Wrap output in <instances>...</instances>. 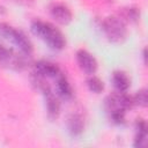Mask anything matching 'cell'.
I'll use <instances>...</instances> for the list:
<instances>
[{
	"label": "cell",
	"instance_id": "cell-1",
	"mask_svg": "<svg viewBox=\"0 0 148 148\" xmlns=\"http://www.w3.org/2000/svg\"><path fill=\"white\" fill-rule=\"evenodd\" d=\"M30 29L34 35L39 37L52 50L59 51L66 46V38L64 34L50 22L35 20L31 22Z\"/></svg>",
	"mask_w": 148,
	"mask_h": 148
},
{
	"label": "cell",
	"instance_id": "cell-2",
	"mask_svg": "<svg viewBox=\"0 0 148 148\" xmlns=\"http://www.w3.org/2000/svg\"><path fill=\"white\" fill-rule=\"evenodd\" d=\"M133 99L126 92L116 91L109 95L104 101L105 111L109 114L110 120L116 125H121L125 123V113L127 110L132 109Z\"/></svg>",
	"mask_w": 148,
	"mask_h": 148
},
{
	"label": "cell",
	"instance_id": "cell-3",
	"mask_svg": "<svg viewBox=\"0 0 148 148\" xmlns=\"http://www.w3.org/2000/svg\"><path fill=\"white\" fill-rule=\"evenodd\" d=\"M0 36L3 37L5 39L10 40L20 50V52L31 56L34 51V45L31 40L28 38V36L22 30L14 28L6 22H1L0 23Z\"/></svg>",
	"mask_w": 148,
	"mask_h": 148
},
{
	"label": "cell",
	"instance_id": "cell-4",
	"mask_svg": "<svg viewBox=\"0 0 148 148\" xmlns=\"http://www.w3.org/2000/svg\"><path fill=\"white\" fill-rule=\"evenodd\" d=\"M105 37L112 43H123L127 36L126 23L119 16H108L101 23Z\"/></svg>",
	"mask_w": 148,
	"mask_h": 148
},
{
	"label": "cell",
	"instance_id": "cell-5",
	"mask_svg": "<svg viewBox=\"0 0 148 148\" xmlns=\"http://www.w3.org/2000/svg\"><path fill=\"white\" fill-rule=\"evenodd\" d=\"M75 57H76V62L79 67L86 74H89V75L95 74V72L98 68V64H97L96 58L90 52H88L84 49H80L76 51Z\"/></svg>",
	"mask_w": 148,
	"mask_h": 148
},
{
	"label": "cell",
	"instance_id": "cell-6",
	"mask_svg": "<svg viewBox=\"0 0 148 148\" xmlns=\"http://www.w3.org/2000/svg\"><path fill=\"white\" fill-rule=\"evenodd\" d=\"M34 73L44 79H57L62 74L61 69L53 62L46 60H39L34 65Z\"/></svg>",
	"mask_w": 148,
	"mask_h": 148
},
{
	"label": "cell",
	"instance_id": "cell-7",
	"mask_svg": "<svg viewBox=\"0 0 148 148\" xmlns=\"http://www.w3.org/2000/svg\"><path fill=\"white\" fill-rule=\"evenodd\" d=\"M49 12H50L51 17L57 23L62 24V25L68 24L73 18V14H72V10L69 9V7H67L66 5H64L61 2L51 5Z\"/></svg>",
	"mask_w": 148,
	"mask_h": 148
},
{
	"label": "cell",
	"instance_id": "cell-8",
	"mask_svg": "<svg viewBox=\"0 0 148 148\" xmlns=\"http://www.w3.org/2000/svg\"><path fill=\"white\" fill-rule=\"evenodd\" d=\"M45 97V106H46V113L50 119L58 118L60 113V98L56 92L52 91V89L49 87L45 90L42 91Z\"/></svg>",
	"mask_w": 148,
	"mask_h": 148
},
{
	"label": "cell",
	"instance_id": "cell-9",
	"mask_svg": "<svg viewBox=\"0 0 148 148\" xmlns=\"http://www.w3.org/2000/svg\"><path fill=\"white\" fill-rule=\"evenodd\" d=\"M66 127L68 133L73 136H80L84 131V119L80 113H72L68 116L66 121Z\"/></svg>",
	"mask_w": 148,
	"mask_h": 148
},
{
	"label": "cell",
	"instance_id": "cell-10",
	"mask_svg": "<svg viewBox=\"0 0 148 148\" xmlns=\"http://www.w3.org/2000/svg\"><path fill=\"white\" fill-rule=\"evenodd\" d=\"M56 91L58 97L61 99L68 101L73 97V88L64 74L56 79Z\"/></svg>",
	"mask_w": 148,
	"mask_h": 148
},
{
	"label": "cell",
	"instance_id": "cell-11",
	"mask_svg": "<svg viewBox=\"0 0 148 148\" xmlns=\"http://www.w3.org/2000/svg\"><path fill=\"white\" fill-rule=\"evenodd\" d=\"M111 82L116 91L126 92L131 86V80L124 71H114L111 76Z\"/></svg>",
	"mask_w": 148,
	"mask_h": 148
},
{
	"label": "cell",
	"instance_id": "cell-12",
	"mask_svg": "<svg viewBox=\"0 0 148 148\" xmlns=\"http://www.w3.org/2000/svg\"><path fill=\"white\" fill-rule=\"evenodd\" d=\"M147 142V124L143 119H136L135 121V139L133 146L141 148Z\"/></svg>",
	"mask_w": 148,
	"mask_h": 148
},
{
	"label": "cell",
	"instance_id": "cell-13",
	"mask_svg": "<svg viewBox=\"0 0 148 148\" xmlns=\"http://www.w3.org/2000/svg\"><path fill=\"white\" fill-rule=\"evenodd\" d=\"M119 17L126 23H135L139 21L140 18V9L135 6H128V7H124L120 9L119 12Z\"/></svg>",
	"mask_w": 148,
	"mask_h": 148
},
{
	"label": "cell",
	"instance_id": "cell-14",
	"mask_svg": "<svg viewBox=\"0 0 148 148\" xmlns=\"http://www.w3.org/2000/svg\"><path fill=\"white\" fill-rule=\"evenodd\" d=\"M87 87L88 89L94 92V94H101L103 90H104V82L98 77V76H95L94 74H91L88 79H87Z\"/></svg>",
	"mask_w": 148,
	"mask_h": 148
},
{
	"label": "cell",
	"instance_id": "cell-15",
	"mask_svg": "<svg viewBox=\"0 0 148 148\" xmlns=\"http://www.w3.org/2000/svg\"><path fill=\"white\" fill-rule=\"evenodd\" d=\"M133 99V104L141 106V108H146L147 103H148V98H147V90L146 89H140L136 91V94L132 97Z\"/></svg>",
	"mask_w": 148,
	"mask_h": 148
},
{
	"label": "cell",
	"instance_id": "cell-16",
	"mask_svg": "<svg viewBox=\"0 0 148 148\" xmlns=\"http://www.w3.org/2000/svg\"><path fill=\"white\" fill-rule=\"evenodd\" d=\"M12 1H14V2H16V3H20V5L29 6V5L34 3V1H35V0H12Z\"/></svg>",
	"mask_w": 148,
	"mask_h": 148
},
{
	"label": "cell",
	"instance_id": "cell-17",
	"mask_svg": "<svg viewBox=\"0 0 148 148\" xmlns=\"http://www.w3.org/2000/svg\"><path fill=\"white\" fill-rule=\"evenodd\" d=\"M5 13H6V9H5V7L0 5V14H5Z\"/></svg>",
	"mask_w": 148,
	"mask_h": 148
}]
</instances>
